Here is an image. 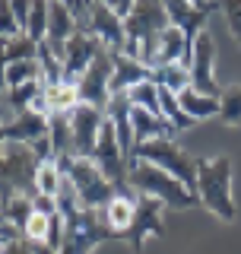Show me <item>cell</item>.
Instances as JSON below:
<instances>
[{
	"mask_svg": "<svg viewBox=\"0 0 241 254\" xmlns=\"http://www.w3.org/2000/svg\"><path fill=\"white\" fill-rule=\"evenodd\" d=\"M58 210L63 216V242L58 254H89L92 248L120 238L115 229H108L102 210H86L76 197V188L70 178H63L58 194Z\"/></svg>",
	"mask_w": 241,
	"mask_h": 254,
	"instance_id": "6da1fadb",
	"label": "cell"
},
{
	"mask_svg": "<svg viewBox=\"0 0 241 254\" xmlns=\"http://www.w3.org/2000/svg\"><path fill=\"white\" fill-rule=\"evenodd\" d=\"M197 197L222 222L235 219L232 200V159L229 156H197Z\"/></svg>",
	"mask_w": 241,
	"mask_h": 254,
	"instance_id": "7a4b0ae2",
	"label": "cell"
},
{
	"mask_svg": "<svg viewBox=\"0 0 241 254\" xmlns=\"http://www.w3.org/2000/svg\"><path fill=\"white\" fill-rule=\"evenodd\" d=\"M130 188L136 194H146L162 200L172 210H190L197 206V194L187 185H181L175 175H168L165 169L152 162H130Z\"/></svg>",
	"mask_w": 241,
	"mask_h": 254,
	"instance_id": "3957f363",
	"label": "cell"
},
{
	"mask_svg": "<svg viewBox=\"0 0 241 254\" xmlns=\"http://www.w3.org/2000/svg\"><path fill=\"white\" fill-rule=\"evenodd\" d=\"M130 162H152L159 169H165L168 175L187 185L197 194V156L184 153L175 140H146V143H136Z\"/></svg>",
	"mask_w": 241,
	"mask_h": 254,
	"instance_id": "277c9868",
	"label": "cell"
},
{
	"mask_svg": "<svg viewBox=\"0 0 241 254\" xmlns=\"http://www.w3.org/2000/svg\"><path fill=\"white\" fill-rule=\"evenodd\" d=\"M38 156L32 153L26 143H10L3 140V200H10L16 194L35 197L38 194Z\"/></svg>",
	"mask_w": 241,
	"mask_h": 254,
	"instance_id": "5b68a950",
	"label": "cell"
},
{
	"mask_svg": "<svg viewBox=\"0 0 241 254\" xmlns=\"http://www.w3.org/2000/svg\"><path fill=\"white\" fill-rule=\"evenodd\" d=\"M67 178L73 181L76 197H79V203H83L86 210H105V206L118 197V188L102 175V169L92 162V159L73 156V162H70V169H67Z\"/></svg>",
	"mask_w": 241,
	"mask_h": 254,
	"instance_id": "8992f818",
	"label": "cell"
},
{
	"mask_svg": "<svg viewBox=\"0 0 241 254\" xmlns=\"http://www.w3.org/2000/svg\"><path fill=\"white\" fill-rule=\"evenodd\" d=\"M111 79H115V54H111V48H102V51L95 54V61L89 64V70H86L76 83L79 102L108 111V102H111V95H115L111 92Z\"/></svg>",
	"mask_w": 241,
	"mask_h": 254,
	"instance_id": "52a82bcc",
	"label": "cell"
},
{
	"mask_svg": "<svg viewBox=\"0 0 241 254\" xmlns=\"http://www.w3.org/2000/svg\"><path fill=\"white\" fill-rule=\"evenodd\" d=\"M213 64H216V42L210 32H200L194 38V48H190V86L203 95H213V99H222V86L216 83L213 73Z\"/></svg>",
	"mask_w": 241,
	"mask_h": 254,
	"instance_id": "ba28073f",
	"label": "cell"
},
{
	"mask_svg": "<svg viewBox=\"0 0 241 254\" xmlns=\"http://www.w3.org/2000/svg\"><path fill=\"white\" fill-rule=\"evenodd\" d=\"M70 121H73V156L92 159L95 146H99L102 124L108 121V115L102 108H92V105H83V102H79V105L70 111Z\"/></svg>",
	"mask_w": 241,
	"mask_h": 254,
	"instance_id": "9c48e42d",
	"label": "cell"
},
{
	"mask_svg": "<svg viewBox=\"0 0 241 254\" xmlns=\"http://www.w3.org/2000/svg\"><path fill=\"white\" fill-rule=\"evenodd\" d=\"M190 48H194V38H190L187 32L178 29V26H168L162 35L156 38V45H152L146 64L152 70L168 67V64H184V67L190 70Z\"/></svg>",
	"mask_w": 241,
	"mask_h": 254,
	"instance_id": "30bf717a",
	"label": "cell"
},
{
	"mask_svg": "<svg viewBox=\"0 0 241 254\" xmlns=\"http://www.w3.org/2000/svg\"><path fill=\"white\" fill-rule=\"evenodd\" d=\"M162 200H156V197H146V194H136V216H133V226L130 232H127V242H130V248L140 254L143 251V242H146V235H159L165 238V222H162Z\"/></svg>",
	"mask_w": 241,
	"mask_h": 254,
	"instance_id": "8fae6325",
	"label": "cell"
},
{
	"mask_svg": "<svg viewBox=\"0 0 241 254\" xmlns=\"http://www.w3.org/2000/svg\"><path fill=\"white\" fill-rule=\"evenodd\" d=\"M95 38H99L105 48H111V51H124L127 45V29H124V16H120L115 6L102 3V0H95V3L89 6V29Z\"/></svg>",
	"mask_w": 241,
	"mask_h": 254,
	"instance_id": "7c38bea8",
	"label": "cell"
},
{
	"mask_svg": "<svg viewBox=\"0 0 241 254\" xmlns=\"http://www.w3.org/2000/svg\"><path fill=\"white\" fill-rule=\"evenodd\" d=\"M102 48H105V45H102L92 32L76 29V35L67 42V54H63V83L76 86L79 76L89 70V64L95 61V54H99Z\"/></svg>",
	"mask_w": 241,
	"mask_h": 254,
	"instance_id": "4fadbf2b",
	"label": "cell"
},
{
	"mask_svg": "<svg viewBox=\"0 0 241 254\" xmlns=\"http://www.w3.org/2000/svg\"><path fill=\"white\" fill-rule=\"evenodd\" d=\"M115 54V79H111V92H130L133 86H140V83H146V79H156V70L149 67V64H143V61H136L130 58V54H124V51H111Z\"/></svg>",
	"mask_w": 241,
	"mask_h": 254,
	"instance_id": "5bb4252c",
	"label": "cell"
},
{
	"mask_svg": "<svg viewBox=\"0 0 241 254\" xmlns=\"http://www.w3.org/2000/svg\"><path fill=\"white\" fill-rule=\"evenodd\" d=\"M105 115H108V121L115 124V130H118V137H120V146H124V153L133 156L136 137H133V102H130V95H127V92L111 95Z\"/></svg>",
	"mask_w": 241,
	"mask_h": 254,
	"instance_id": "9a60e30c",
	"label": "cell"
},
{
	"mask_svg": "<svg viewBox=\"0 0 241 254\" xmlns=\"http://www.w3.org/2000/svg\"><path fill=\"white\" fill-rule=\"evenodd\" d=\"M48 137V115H38V111H22V115H16L10 124H3V140L10 143H26L32 146L35 140Z\"/></svg>",
	"mask_w": 241,
	"mask_h": 254,
	"instance_id": "2e32d148",
	"label": "cell"
},
{
	"mask_svg": "<svg viewBox=\"0 0 241 254\" xmlns=\"http://www.w3.org/2000/svg\"><path fill=\"white\" fill-rule=\"evenodd\" d=\"M165 10H168V19H172V26L184 29L190 38H197L200 32H203V22H206V10H197L190 0H162Z\"/></svg>",
	"mask_w": 241,
	"mask_h": 254,
	"instance_id": "e0dca14e",
	"label": "cell"
},
{
	"mask_svg": "<svg viewBox=\"0 0 241 254\" xmlns=\"http://www.w3.org/2000/svg\"><path fill=\"white\" fill-rule=\"evenodd\" d=\"M175 127L159 115H149L146 108H136L133 105V137L136 143H146V140H172Z\"/></svg>",
	"mask_w": 241,
	"mask_h": 254,
	"instance_id": "ac0fdd59",
	"label": "cell"
},
{
	"mask_svg": "<svg viewBox=\"0 0 241 254\" xmlns=\"http://www.w3.org/2000/svg\"><path fill=\"white\" fill-rule=\"evenodd\" d=\"M178 102H181L184 115L194 118V121H203V118H216V115H222V99L203 95V92H197L194 86H187V89L178 95Z\"/></svg>",
	"mask_w": 241,
	"mask_h": 254,
	"instance_id": "d6986e66",
	"label": "cell"
},
{
	"mask_svg": "<svg viewBox=\"0 0 241 254\" xmlns=\"http://www.w3.org/2000/svg\"><path fill=\"white\" fill-rule=\"evenodd\" d=\"M102 216H105L108 229H115V232L120 238H127V232H130L133 226V216H136V197H115L105 210H102Z\"/></svg>",
	"mask_w": 241,
	"mask_h": 254,
	"instance_id": "ffe728a7",
	"label": "cell"
},
{
	"mask_svg": "<svg viewBox=\"0 0 241 254\" xmlns=\"http://www.w3.org/2000/svg\"><path fill=\"white\" fill-rule=\"evenodd\" d=\"M127 95H130V102H133L136 108H146L149 115H159V118H162V86H159L156 79H146V83L133 86Z\"/></svg>",
	"mask_w": 241,
	"mask_h": 254,
	"instance_id": "44dd1931",
	"label": "cell"
},
{
	"mask_svg": "<svg viewBox=\"0 0 241 254\" xmlns=\"http://www.w3.org/2000/svg\"><path fill=\"white\" fill-rule=\"evenodd\" d=\"M42 79V64L35 61H16V64H3V86L13 89V86H22V83H35Z\"/></svg>",
	"mask_w": 241,
	"mask_h": 254,
	"instance_id": "7402d4cb",
	"label": "cell"
},
{
	"mask_svg": "<svg viewBox=\"0 0 241 254\" xmlns=\"http://www.w3.org/2000/svg\"><path fill=\"white\" fill-rule=\"evenodd\" d=\"M38 58V42L22 32V35L3 38V64H16V61H35Z\"/></svg>",
	"mask_w": 241,
	"mask_h": 254,
	"instance_id": "603a6c76",
	"label": "cell"
},
{
	"mask_svg": "<svg viewBox=\"0 0 241 254\" xmlns=\"http://www.w3.org/2000/svg\"><path fill=\"white\" fill-rule=\"evenodd\" d=\"M48 19H51V0H32V13H29V22H26V35L32 42H45Z\"/></svg>",
	"mask_w": 241,
	"mask_h": 254,
	"instance_id": "cb8c5ba5",
	"label": "cell"
},
{
	"mask_svg": "<svg viewBox=\"0 0 241 254\" xmlns=\"http://www.w3.org/2000/svg\"><path fill=\"white\" fill-rule=\"evenodd\" d=\"M156 83L181 95L190 86V70L184 67V64H168V67H159L156 70Z\"/></svg>",
	"mask_w": 241,
	"mask_h": 254,
	"instance_id": "d4e9b609",
	"label": "cell"
},
{
	"mask_svg": "<svg viewBox=\"0 0 241 254\" xmlns=\"http://www.w3.org/2000/svg\"><path fill=\"white\" fill-rule=\"evenodd\" d=\"M162 118L175 127V130H187V127L194 124V118L184 115V108H181V102H178V92L165 89V86H162Z\"/></svg>",
	"mask_w": 241,
	"mask_h": 254,
	"instance_id": "484cf974",
	"label": "cell"
},
{
	"mask_svg": "<svg viewBox=\"0 0 241 254\" xmlns=\"http://www.w3.org/2000/svg\"><path fill=\"white\" fill-rule=\"evenodd\" d=\"M63 175L58 169V162L54 159H48V162L38 165V178H35V185H38V194H51V197H58L60 194V185H63Z\"/></svg>",
	"mask_w": 241,
	"mask_h": 254,
	"instance_id": "4316f807",
	"label": "cell"
},
{
	"mask_svg": "<svg viewBox=\"0 0 241 254\" xmlns=\"http://www.w3.org/2000/svg\"><path fill=\"white\" fill-rule=\"evenodd\" d=\"M32 213H35V203H32V197H26V194H16L10 200H3V219L16 222L19 229H26Z\"/></svg>",
	"mask_w": 241,
	"mask_h": 254,
	"instance_id": "83f0119b",
	"label": "cell"
},
{
	"mask_svg": "<svg viewBox=\"0 0 241 254\" xmlns=\"http://www.w3.org/2000/svg\"><path fill=\"white\" fill-rule=\"evenodd\" d=\"M222 121L229 127H241V86L222 89Z\"/></svg>",
	"mask_w": 241,
	"mask_h": 254,
	"instance_id": "f1b7e54d",
	"label": "cell"
},
{
	"mask_svg": "<svg viewBox=\"0 0 241 254\" xmlns=\"http://www.w3.org/2000/svg\"><path fill=\"white\" fill-rule=\"evenodd\" d=\"M48 229H51V216H45V213H32L29 216V222H26V242H32V245H48Z\"/></svg>",
	"mask_w": 241,
	"mask_h": 254,
	"instance_id": "f546056e",
	"label": "cell"
},
{
	"mask_svg": "<svg viewBox=\"0 0 241 254\" xmlns=\"http://www.w3.org/2000/svg\"><path fill=\"white\" fill-rule=\"evenodd\" d=\"M219 10L226 13L229 32L235 35V42L241 45V0H219Z\"/></svg>",
	"mask_w": 241,
	"mask_h": 254,
	"instance_id": "4dcf8cb0",
	"label": "cell"
},
{
	"mask_svg": "<svg viewBox=\"0 0 241 254\" xmlns=\"http://www.w3.org/2000/svg\"><path fill=\"white\" fill-rule=\"evenodd\" d=\"M0 19H3V38H13V35H22V26H19V19H16V13H13V6L6 3V0H0Z\"/></svg>",
	"mask_w": 241,
	"mask_h": 254,
	"instance_id": "1f68e13d",
	"label": "cell"
},
{
	"mask_svg": "<svg viewBox=\"0 0 241 254\" xmlns=\"http://www.w3.org/2000/svg\"><path fill=\"white\" fill-rule=\"evenodd\" d=\"M32 203H35V213H45V216L60 213L58 210V197H51V194H35V197H32Z\"/></svg>",
	"mask_w": 241,
	"mask_h": 254,
	"instance_id": "d6a6232c",
	"label": "cell"
},
{
	"mask_svg": "<svg viewBox=\"0 0 241 254\" xmlns=\"http://www.w3.org/2000/svg\"><path fill=\"white\" fill-rule=\"evenodd\" d=\"M3 254H35V248H32V242H13V245H3Z\"/></svg>",
	"mask_w": 241,
	"mask_h": 254,
	"instance_id": "836d02e7",
	"label": "cell"
},
{
	"mask_svg": "<svg viewBox=\"0 0 241 254\" xmlns=\"http://www.w3.org/2000/svg\"><path fill=\"white\" fill-rule=\"evenodd\" d=\"M190 3H194L197 10H206V13H210V10H219V0H190Z\"/></svg>",
	"mask_w": 241,
	"mask_h": 254,
	"instance_id": "e575fe53",
	"label": "cell"
},
{
	"mask_svg": "<svg viewBox=\"0 0 241 254\" xmlns=\"http://www.w3.org/2000/svg\"><path fill=\"white\" fill-rule=\"evenodd\" d=\"M32 248H35V254H58L51 245H45V242H42V245H32Z\"/></svg>",
	"mask_w": 241,
	"mask_h": 254,
	"instance_id": "d590c367",
	"label": "cell"
},
{
	"mask_svg": "<svg viewBox=\"0 0 241 254\" xmlns=\"http://www.w3.org/2000/svg\"><path fill=\"white\" fill-rule=\"evenodd\" d=\"M102 3H108V6H115V10H118V0H102Z\"/></svg>",
	"mask_w": 241,
	"mask_h": 254,
	"instance_id": "8d00e7d4",
	"label": "cell"
},
{
	"mask_svg": "<svg viewBox=\"0 0 241 254\" xmlns=\"http://www.w3.org/2000/svg\"><path fill=\"white\" fill-rule=\"evenodd\" d=\"M83 3H86V6H92V3H95V0H83Z\"/></svg>",
	"mask_w": 241,
	"mask_h": 254,
	"instance_id": "74e56055",
	"label": "cell"
}]
</instances>
